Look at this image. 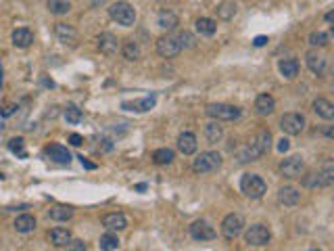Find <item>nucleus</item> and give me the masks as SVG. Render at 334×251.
Wrapping results in <instances>:
<instances>
[{
    "mask_svg": "<svg viewBox=\"0 0 334 251\" xmlns=\"http://www.w3.org/2000/svg\"><path fill=\"white\" fill-rule=\"evenodd\" d=\"M46 155L50 157L52 162H56V164H63V166H69L71 164V153L63 145H56V142L48 145L46 147Z\"/></svg>",
    "mask_w": 334,
    "mask_h": 251,
    "instance_id": "13",
    "label": "nucleus"
},
{
    "mask_svg": "<svg viewBox=\"0 0 334 251\" xmlns=\"http://www.w3.org/2000/svg\"><path fill=\"white\" fill-rule=\"evenodd\" d=\"M48 11L52 15H65L71 11V5L67 0H48Z\"/></svg>",
    "mask_w": 334,
    "mask_h": 251,
    "instance_id": "33",
    "label": "nucleus"
},
{
    "mask_svg": "<svg viewBox=\"0 0 334 251\" xmlns=\"http://www.w3.org/2000/svg\"><path fill=\"white\" fill-rule=\"evenodd\" d=\"M48 239L54 247H67L71 243V232L67 228H52L48 232Z\"/></svg>",
    "mask_w": 334,
    "mask_h": 251,
    "instance_id": "23",
    "label": "nucleus"
},
{
    "mask_svg": "<svg viewBox=\"0 0 334 251\" xmlns=\"http://www.w3.org/2000/svg\"><path fill=\"white\" fill-rule=\"evenodd\" d=\"M103 226L109 228V230H126L128 228V220L124 213H119V211H113V213H107L103 216Z\"/></svg>",
    "mask_w": 334,
    "mask_h": 251,
    "instance_id": "14",
    "label": "nucleus"
},
{
    "mask_svg": "<svg viewBox=\"0 0 334 251\" xmlns=\"http://www.w3.org/2000/svg\"><path fill=\"white\" fill-rule=\"evenodd\" d=\"M288 147H290V142H288L286 138L278 140V151H280V153H286V151H288Z\"/></svg>",
    "mask_w": 334,
    "mask_h": 251,
    "instance_id": "42",
    "label": "nucleus"
},
{
    "mask_svg": "<svg viewBox=\"0 0 334 251\" xmlns=\"http://www.w3.org/2000/svg\"><path fill=\"white\" fill-rule=\"evenodd\" d=\"M13 109H15L13 105H9V107H5V111H3V115H5V117H7V115H11V113H13Z\"/></svg>",
    "mask_w": 334,
    "mask_h": 251,
    "instance_id": "45",
    "label": "nucleus"
},
{
    "mask_svg": "<svg viewBox=\"0 0 334 251\" xmlns=\"http://www.w3.org/2000/svg\"><path fill=\"white\" fill-rule=\"evenodd\" d=\"M54 34L58 38V42L63 44H69V46H75L77 44V31L73 25H67V23H56L54 25Z\"/></svg>",
    "mask_w": 334,
    "mask_h": 251,
    "instance_id": "12",
    "label": "nucleus"
},
{
    "mask_svg": "<svg viewBox=\"0 0 334 251\" xmlns=\"http://www.w3.org/2000/svg\"><path fill=\"white\" fill-rule=\"evenodd\" d=\"M301 201V193L297 191L294 186H282L278 191V203L280 205H286V207H292Z\"/></svg>",
    "mask_w": 334,
    "mask_h": 251,
    "instance_id": "16",
    "label": "nucleus"
},
{
    "mask_svg": "<svg viewBox=\"0 0 334 251\" xmlns=\"http://www.w3.org/2000/svg\"><path fill=\"white\" fill-rule=\"evenodd\" d=\"M180 48H192L194 46V36L190 34V31H180V36L175 38Z\"/></svg>",
    "mask_w": 334,
    "mask_h": 251,
    "instance_id": "37",
    "label": "nucleus"
},
{
    "mask_svg": "<svg viewBox=\"0 0 334 251\" xmlns=\"http://www.w3.org/2000/svg\"><path fill=\"white\" fill-rule=\"evenodd\" d=\"M303 186H307V188H318V186H328L322 172H311L307 174L305 178H303Z\"/></svg>",
    "mask_w": 334,
    "mask_h": 251,
    "instance_id": "34",
    "label": "nucleus"
},
{
    "mask_svg": "<svg viewBox=\"0 0 334 251\" xmlns=\"http://www.w3.org/2000/svg\"><path fill=\"white\" fill-rule=\"evenodd\" d=\"M80 159H82V166H84V168H88V170H94V168H96L94 164H90V162H86V159H84V157H80Z\"/></svg>",
    "mask_w": 334,
    "mask_h": 251,
    "instance_id": "44",
    "label": "nucleus"
},
{
    "mask_svg": "<svg viewBox=\"0 0 334 251\" xmlns=\"http://www.w3.org/2000/svg\"><path fill=\"white\" fill-rule=\"evenodd\" d=\"M99 247H101V251H115V249L119 247V239H117V235H113V232L103 235L101 241H99Z\"/></svg>",
    "mask_w": 334,
    "mask_h": 251,
    "instance_id": "31",
    "label": "nucleus"
},
{
    "mask_svg": "<svg viewBox=\"0 0 334 251\" xmlns=\"http://www.w3.org/2000/svg\"><path fill=\"white\" fill-rule=\"evenodd\" d=\"M180 44H178V40L173 38V36H161L159 40H157V52L161 55V57H165V59H173V57H178L180 55Z\"/></svg>",
    "mask_w": 334,
    "mask_h": 251,
    "instance_id": "11",
    "label": "nucleus"
},
{
    "mask_svg": "<svg viewBox=\"0 0 334 251\" xmlns=\"http://www.w3.org/2000/svg\"><path fill=\"white\" fill-rule=\"evenodd\" d=\"M332 17H334V15H332V11H330V13L326 15V21H328V23H332Z\"/></svg>",
    "mask_w": 334,
    "mask_h": 251,
    "instance_id": "46",
    "label": "nucleus"
},
{
    "mask_svg": "<svg viewBox=\"0 0 334 251\" xmlns=\"http://www.w3.org/2000/svg\"><path fill=\"white\" fill-rule=\"evenodd\" d=\"M309 44L322 48V46L328 44V36L324 34V31H311V34H309Z\"/></svg>",
    "mask_w": 334,
    "mask_h": 251,
    "instance_id": "38",
    "label": "nucleus"
},
{
    "mask_svg": "<svg viewBox=\"0 0 334 251\" xmlns=\"http://www.w3.org/2000/svg\"><path fill=\"white\" fill-rule=\"evenodd\" d=\"M194 25H197V31L201 36H213L218 31V23L213 19H209V17H199Z\"/></svg>",
    "mask_w": 334,
    "mask_h": 251,
    "instance_id": "26",
    "label": "nucleus"
},
{
    "mask_svg": "<svg viewBox=\"0 0 334 251\" xmlns=\"http://www.w3.org/2000/svg\"><path fill=\"white\" fill-rule=\"evenodd\" d=\"M305 61H307V67L313 71V74H318V76H322L324 71H326V57L324 55H320V52H307V57H305Z\"/></svg>",
    "mask_w": 334,
    "mask_h": 251,
    "instance_id": "21",
    "label": "nucleus"
},
{
    "mask_svg": "<svg viewBox=\"0 0 334 251\" xmlns=\"http://www.w3.org/2000/svg\"><path fill=\"white\" fill-rule=\"evenodd\" d=\"M155 97H146V99H138V101H124L121 107L128 109V111H136V113H144V111H150L155 107Z\"/></svg>",
    "mask_w": 334,
    "mask_h": 251,
    "instance_id": "15",
    "label": "nucleus"
},
{
    "mask_svg": "<svg viewBox=\"0 0 334 251\" xmlns=\"http://www.w3.org/2000/svg\"><path fill=\"white\" fill-rule=\"evenodd\" d=\"M269 147H271V134H269V130H259L245 149L238 151V162L240 164L257 162L259 157H263L269 151Z\"/></svg>",
    "mask_w": 334,
    "mask_h": 251,
    "instance_id": "1",
    "label": "nucleus"
},
{
    "mask_svg": "<svg viewBox=\"0 0 334 251\" xmlns=\"http://www.w3.org/2000/svg\"><path fill=\"white\" fill-rule=\"evenodd\" d=\"M280 74L286 78V80H292L299 76V61L297 59H282L280 65H278Z\"/></svg>",
    "mask_w": 334,
    "mask_h": 251,
    "instance_id": "25",
    "label": "nucleus"
},
{
    "mask_svg": "<svg viewBox=\"0 0 334 251\" xmlns=\"http://www.w3.org/2000/svg\"><path fill=\"white\" fill-rule=\"evenodd\" d=\"M48 218H50V220H56V222H67V220L73 218V209H71V207L58 205V207L48 209Z\"/></svg>",
    "mask_w": 334,
    "mask_h": 251,
    "instance_id": "29",
    "label": "nucleus"
},
{
    "mask_svg": "<svg viewBox=\"0 0 334 251\" xmlns=\"http://www.w3.org/2000/svg\"><path fill=\"white\" fill-rule=\"evenodd\" d=\"M69 142H71L73 147H80V145L84 142V138H82L80 134H71V136H69Z\"/></svg>",
    "mask_w": 334,
    "mask_h": 251,
    "instance_id": "41",
    "label": "nucleus"
},
{
    "mask_svg": "<svg viewBox=\"0 0 334 251\" xmlns=\"http://www.w3.org/2000/svg\"><path fill=\"white\" fill-rule=\"evenodd\" d=\"M215 235H218L215 228L209 222H205V220H197L190 226V237L194 241H211V239H215Z\"/></svg>",
    "mask_w": 334,
    "mask_h": 251,
    "instance_id": "10",
    "label": "nucleus"
},
{
    "mask_svg": "<svg viewBox=\"0 0 334 251\" xmlns=\"http://www.w3.org/2000/svg\"><path fill=\"white\" fill-rule=\"evenodd\" d=\"M305 170V162H303L301 155H290L286 159H282L280 164V172L284 178H299Z\"/></svg>",
    "mask_w": 334,
    "mask_h": 251,
    "instance_id": "8",
    "label": "nucleus"
},
{
    "mask_svg": "<svg viewBox=\"0 0 334 251\" xmlns=\"http://www.w3.org/2000/svg\"><path fill=\"white\" fill-rule=\"evenodd\" d=\"M109 15H111L113 21H117L119 25H124V27H132L136 23V11H134V7L130 3H124V0H121V3L111 5Z\"/></svg>",
    "mask_w": 334,
    "mask_h": 251,
    "instance_id": "4",
    "label": "nucleus"
},
{
    "mask_svg": "<svg viewBox=\"0 0 334 251\" xmlns=\"http://www.w3.org/2000/svg\"><path fill=\"white\" fill-rule=\"evenodd\" d=\"M215 11H218V17H222V19H232L234 13H236V5H234V3H222Z\"/></svg>",
    "mask_w": 334,
    "mask_h": 251,
    "instance_id": "35",
    "label": "nucleus"
},
{
    "mask_svg": "<svg viewBox=\"0 0 334 251\" xmlns=\"http://www.w3.org/2000/svg\"><path fill=\"white\" fill-rule=\"evenodd\" d=\"M313 111L322 117V119H332L334 117V105L326 99H316L313 101Z\"/></svg>",
    "mask_w": 334,
    "mask_h": 251,
    "instance_id": "27",
    "label": "nucleus"
},
{
    "mask_svg": "<svg viewBox=\"0 0 334 251\" xmlns=\"http://www.w3.org/2000/svg\"><path fill=\"white\" fill-rule=\"evenodd\" d=\"M173 151L171 149H157L155 153H153V162L155 164H159V166H167V164H171L173 162Z\"/></svg>",
    "mask_w": 334,
    "mask_h": 251,
    "instance_id": "32",
    "label": "nucleus"
},
{
    "mask_svg": "<svg viewBox=\"0 0 334 251\" xmlns=\"http://www.w3.org/2000/svg\"><path fill=\"white\" fill-rule=\"evenodd\" d=\"M220 166H222V155L215 153V151H205V153H201L197 159L192 162V170L197 174L215 172V170H220Z\"/></svg>",
    "mask_w": 334,
    "mask_h": 251,
    "instance_id": "3",
    "label": "nucleus"
},
{
    "mask_svg": "<svg viewBox=\"0 0 334 251\" xmlns=\"http://www.w3.org/2000/svg\"><path fill=\"white\" fill-rule=\"evenodd\" d=\"M240 191L249 199H261L267 193V184L257 174H245L240 178Z\"/></svg>",
    "mask_w": 334,
    "mask_h": 251,
    "instance_id": "2",
    "label": "nucleus"
},
{
    "mask_svg": "<svg viewBox=\"0 0 334 251\" xmlns=\"http://www.w3.org/2000/svg\"><path fill=\"white\" fill-rule=\"evenodd\" d=\"M245 239L249 245H255V247H261V245H267L269 239H271V232L267 226L263 224H253L249 226V230L245 232Z\"/></svg>",
    "mask_w": 334,
    "mask_h": 251,
    "instance_id": "9",
    "label": "nucleus"
},
{
    "mask_svg": "<svg viewBox=\"0 0 334 251\" xmlns=\"http://www.w3.org/2000/svg\"><path fill=\"white\" fill-rule=\"evenodd\" d=\"M117 48H119V42H117V38H115L113 34H109V31H105V34H101V36H99V50H101L103 55L111 57V55H115V52H117Z\"/></svg>",
    "mask_w": 334,
    "mask_h": 251,
    "instance_id": "17",
    "label": "nucleus"
},
{
    "mask_svg": "<svg viewBox=\"0 0 334 251\" xmlns=\"http://www.w3.org/2000/svg\"><path fill=\"white\" fill-rule=\"evenodd\" d=\"M15 230H17V232H23V235L34 232V230H36V218L29 216V213L19 216V218L15 220Z\"/></svg>",
    "mask_w": 334,
    "mask_h": 251,
    "instance_id": "24",
    "label": "nucleus"
},
{
    "mask_svg": "<svg viewBox=\"0 0 334 251\" xmlns=\"http://www.w3.org/2000/svg\"><path fill=\"white\" fill-rule=\"evenodd\" d=\"M157 23H159L161 29H167V31H169V29H175V27H178V15H175L173 11H167V9H165V11L159 13Z\"/></svg>",
    "mask_w": 334,
    "mask_h": 251,
    "instance_id": "28",
    "label": "nucleus"
},
{
    "mask_svg": "<svg viewBox=\"0 0 334 251\" xmlns=\"http://www.w3.org/2000/svg\"><path fill=\"white\" fill-rule=\"evenodd\" d=\"M34 42V34H32V29H27V27H17L13 31V44L17 48H27V46H32Z\"/></svg>",
    "mask_w": 334,
    "mask_h": 251,
    "instance_id": "18",
    "label": "nucleus"
},
{
    "mask_svg": "<svg viewBox=\"0 0 334 251\" xmlns=\"http://www.w3.org/2000/svg\"><path fill=\"white\" fill-rule=\"evenodd\" d=\"M121 55H124L128 61H138V59L142 57V50H140L138 42H134V40H128L124 46H121Z\"/></svg>",
    "mask_w": 334,
    "mask_h": 251,
    "instance_id": "30",
    "label": "nucleus"
},
{
    "mask_svg": "<svg viewBox=\"0 0 334 251\" xmlns=\"http://www.w3.org/2000/svg\"><path fill=\"white\" fill-rule=\"evenodd\" d=\"M23 147H25V140H23V138H11V140H9V149H11L13 153H17L19 157H27V153L23 151Z\"/></svg>",
    "mask_w": 334,
    "mask_h": 251,
    "instance_id": "39",
    "label": "nucleus"
},
{
    "mask_svg": "<svg viewBox=\"0 0 334 251\" xmlns=\"http://www.w3.org/2000/svg\"><path fill=\"white\" fill-rule=\"evenodd\" d=\"M255 109L259 115H271L276 109V101L271 94H259L257 101H255Z\"/></svg>",
    "mask_w": 334,
    "mask_h": 251,
    "instance_id": "19",
    "label": "nucleus"
},
{
    "mask_svg": "<svg viewBox=\"0 0 334 251\" xmlns=\"http://www.w3.org/2000/svg\"><path fill=\"white\" fill-rule=\"evenodd\" d=\"M222 136H224V128L220 126V121L213 119V121H209L205 126V138H207L209 145H218L222 140Z\"/></svg>",
    "mask_w": 334,
    "mask_h": 251,
    "instance_id": "22",
    "label": "nucleus"
},
{
    "mask_svg": "<svg viewBox=\"0 0 334 251\" xmlns=\"http://www.w3.org/2000/svg\"><path fill=\"white\" fill-rule=\"evenodd\" d=\"M205 113L215 121H234L240 117V109L234 105H226V103H211L205 107Z\"/></svg>",
    "mask_w": 334,
    "mask_h": 251,
    "instance_id": "5",
    "label": "nucleus"
},
{
    "mask_svg": "<svg viewBox=\"0 0 334 251\" xmlns=\"http://www.w3.org/2000/svg\"><path fill=\"white\" fill-rule=\"evenodd\" d=\"M280 128L284 134L288 136H297L305 130V117L301 113H284L282 119H280Z\"/></svg>",
    "mask_w": 334,
    "mask_h": 251,
    "instance_id": "6",
    "label": "nucleus"
},
{
    "mask_svg": "<svg viewBox=\"0 0 334 251\" xmlns=\"http://www.w3.org/2000/svg\"><path fill=\"white\" fill-rule=\"evenodd\" d=\"M311 251H320V249H311Z\"/></svg>",
    "mask_w": 334,
    "mask_h": 251,
    "instance_id": "47",
    "label": "nucleus"
},
{
    "mask_svg": "<svg viewBox=\"0 0 334 251\" xmlns=\"http://www.w3.org/2000/svg\"><path fill=\"white\" fill-rule=\"evenodd\" d=\"M242 228H245V220H242L240 213H228L222 222V235L226 239H236L242 232Z\"/></svg>",
    "mask_w": 334,
    "mask_h": 251,
    "instance_id": "7",
    "label": "nucleus"
},
{
    "mask_svg": "<svg viewBox=\"0 0 334 251\" xmlns=\"http://www.w3.org/2000/svg\"><path fill=\"white\" fill-rule=\"evenodd\" d=\"M178 149L184 155H192L197 151V136L192 132H182L178 136Z\"/></svg>",
    "mask_w": 334,
    "mask_h": 251,
    "instance_id": "20",
    "label": "nucleus"
},
{
    "mask_svg": "<svg viewBox=\"0 0 334 251\" xmlns=\"http://www.w3.org/2000/svg\"><path fill=\"white\" fill-rule=\"evenodd\" d=\"M265 42H267V38H265V36H257V38L253 40V44H255V46H263Z\"/></svg>",
    "mask_w": 334,
    "mask_h": 251,
    "instance_id": "43",
    "label": "nucleus"
},
{
    "mask_svg": "<svg viewBox=\"0 0 334 251\" xmlns=\"http://www.w3.org/2000/svg\"><path fill=\"white\" fill-rule=\"evenodd\" d=\"M67 247H69V251H86L88 249V245L82 239H71V243Z\"/></svg>",
    "mask_w": 334,
    "mask_h": 251,
    "instance_id": "40",
    "label": "nucleus"
},
{
    "mask_svg": "<svg viewBox=\"0 0 334 251\" xmlns=\"http://www.w3.org/2000/svg\"><path fill=\"white\" fill-rule=\"evenodd\" d=\"M82 109H77L75 105H69L67 109H65V119H67V123H80L82 121Z\"/></svg>",
    "mask_w": 334,
    "mask_h": 251,
    "instance_id": "36",
    "label": "nucleus"
}]
</instances>
